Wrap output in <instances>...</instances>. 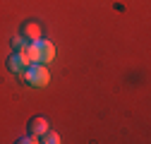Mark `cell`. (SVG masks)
Instances as JSON below:
<instances>
[{"instance_id":"cell-2","label":"cell","mask_w":151,"mask_h":144,"mask_svg":"<svg viewBox=\"0 0 151 144\" xmlns=\"http://www.w3.org/2000/svg\"><path fill=\"white\" fill-rule=\"evenodd\" d=\"M22 75L31 86H39V89L48 86V82H50V72H48V67L43 63H29Z\"/></svg>"},{"instance_id":"cell-8","label":"cell","mask_w":151,"mask_h":144,"mask_svg":"<svg viewBox=\"0 0 151 144\" xmlns=\"http://www.w3.org/2000/svg\"><path fill=\"white\" fill-rule=\"evenodd\" d=\"M19 142H22V144H36L39 139H36V135H27V137H22Z\"/></svg>"},{"instance_id":"cell-7","label":"cell","mask_w":151,"mask_h":144,"mask_svg":"<svg viewBox=\"0 0 151 144\" xmlns=\"http://www.w3.org/2000/svg\"><path fill=\"white\" fill-rule=\"evenodd\" d=\"M27 43H29V41H24L22 36H17V39H12V46H14V50H22V48H24Z\"/></svg>"},{"instance_id":"cell-4","label":"cell","mask_w":151,"mask_h":144,"mask_svg":"<svg viewBox=\"0 0 151 144\" xmlns=\"http://www.w3.org/2000/svg\"><path fill=\"white\" fill-rule=\"evenodd\" d=\"M22 39L24 41H39L41 39V24H36V22H27L24 27H22Z\"/></svg>"},{"instance_id":"cell-1","label":"cell","mask_w":151,"mask_h":144,"mask_svg":"<svg viewBox=\"0 0 151 144\" xmlns=\"http://www.w3.org/2000/svg\"><path fill=\"white\" fill-rule=\"evenodd\" d=\"M22 53L31 60V63H50L53 58H55V46L50 43V41H46V39H39V41H31V43H27L24 48H22Z\"/></svg>"},{"instance_id":"cell-5","label":"cell","mask_w":151,"mask_h":144,"mask_svg":"<svg viewBox=\"0 0 151 144\" xmlns=\"http://www.w3.org/2000/svg\"><path fill=\"white\" fill-rule=\"evenodd\" d=\"M46 130H48V120H46L43 115H36V118L29 122V132H31V135H36V137H41Z\"/></svg>"},{"instance_id":"cell-3","label":"cell","mask_w":151,"mask_h":144,"mask_svg":"<svg viewBox=\"0 0 151 144\" xmlns=\"http://www.w3.org/2000/svg\"><path fill=\"white\" fill-rule=\"evenodd\" d=\"M29 63H31V60H29V58L24 55L22 50H17L14 55H12L10 60H7V65H10V70L14 72V75H22V72H24V67H27Z\"/></svg>"},{"instance_id":"cell-6","label":"cell","mask_w":151,"mask_h":144,"mask_svg":"<svg viewBox=\"0 0 151 144\" xmlns=\"http://www.w3.org/2000/svg\"><path fill=\"white\" fill-rule=\"evenodd\" d=\"M41 142H46V144H58V142H60V137L55 135V132H50V130H46V132L41 135Z\"/></svg>"}]
</instances>
